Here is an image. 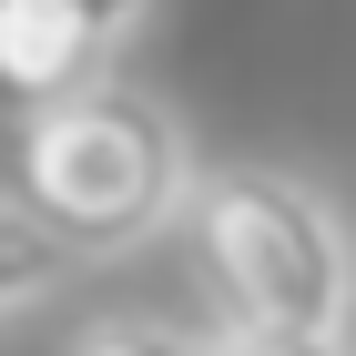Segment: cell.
I'll use <instances>...</instances> for the list:
<instances>
[{
  "label": "cell",
  "instance_id": "cell-1",
  "mask_svg": "<svg viewBox=\"0 0 356 356\" xmlns=\"http://www.w3.org/2000/svg\"><path fill=\"white\" fill-rule=\"evenodd\" d=\"M214 285V346L336 356L356 346V224L326 184L285 163H214L193 173L184 214Z\"/></svg>",
  "mask_w": 356,
  "mask_h": 356
},
{
  "label": "cell",
  "instance_id": "cell-4",
  "mask_svg": "<svg viewBox=\"0 0 356 356\" xmlns=\"http://www.w3.org/2000/svg\"><path fill=\"white\" fill-rule=\"evenodd\" d=\"M72 265H82V254L61 245V234L31 214L21 193H0V316H31V305H51L61 285H72Z\"/></svg>",
  "mask_w": 356,
  "mask_h": 356
},
{
  "label": "cell",
  "instance_id": "cell-3",
  "mask_svg": "<svg viewBox=\"0 0 356 356\" xmlns=\"http://www.w3.org/2000/svg\"><path fill=\"white\" fill-rule=\"evenodd\" d=\"M153 0H0V112H41L102 82Z\"/></svg>",
  "mask_w": 356,
  "mask_h": 356
},
{
  "label": "cell",
  "instance_id": "cell-2",
  "mask_svg": "<svg viewBox=\"0 0 356 356\" xmlns=\"http://www.w3.org/2000/svg\"><path fill=\"white\" fill-rule=\"evenodd\" d=\"M193 173L204 163H193V133L173 122V102H153L143 82L102 72V82L21 112V173H10V193L92 265V254H133L153 234H173Z\"/></svg>",
  "mask_w": 356,
  "mask_h": 356
},
{
  "label": "cell",
  "instance_id": "cell-5",
  "mask_svg": "<svg viewBox=\"0 0 356 356\" xmlns=\"http://www.w3.org/2000/svg\"><path fill=\"white\" fill-rule=\"evenodd\" d=\"M72 346H214V326H184L163 305H112V316L72 326Z\"/></svg>",
  "mask_w": 356,
  "mask_h": 356
}]
</instances>
